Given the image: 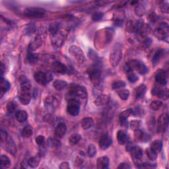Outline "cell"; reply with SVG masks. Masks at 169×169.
I'll use <instances>...</instances> for the list:
<instances>
[{
    "mask_svg": "<svg viewBox=\"0 0 169 169\" xmlns=\"http://www.w3.org/2000/svg\"><path fill=\"white\" fill-rule=\"evenodd\" d=\"M19 101L22 104L27 105L30 103L32 98V86L28 79L22 77L21 79V87L19 92Z\"/></svg>",
    "mask_w": 169,
    "mask_h": 169,
    "instance_id": "6da1fadb",
    "label": "cell"
},
{
    "mask_svg": "<svg viewBox=\"0 0 169 169\" xmlns=\"http://www.w3.org/2000/svg\"><path fill=\"white\" fill-rule=\"evenodd\" d=\"M88 73L92 84L96 87L100 86L102 81V63L100 60L95 61L94 65L89 68Z\"/></svg>",
    "mask_w": 169,
    "mask_h": 169,
    "instance_id": "7a4b0ae2",
    "label": "cell"
},
{
    "mask_svg": "<svg viewBox=\"0 0 169 169\" xmlns=\"http://www.w3.org/2000/svg\"><path fill=\"white\" fill-rule=\"evenodd\" d=\"M122 57V49L119 44H116L110 54V63L112 67L117 66Z\"/></svg>",
    "mask_w": 169,
    "mask_h": 169,
    "instance_id": "3957f363",
    "label": "cell"
},
{
    "mask_svg": "<svg viewBox=\"0 0 169 169\" xmlns=\"http://www.w3.org/2000/svg\"><path fill=\"white\" fill-rule=\"evenodd\" d=\"M67 32L65 31L60 30L57 32L50 35L52 45L55 48H60L63 44L66 38Z\"/></svg>",
    "mask_w": 169,
    "mask_h": 169,
    "instance_id": "277c9868",
    "label": "cell"
},
{
    "mask_svg": "<svg viewBox=\"0 0 169 169\" xmlns=\"http://www.w3.org/2000/svg\"><path fill=\"white\" fill-rule=\"evenodd\" d=\"M70 98H78L81 100H86L87 98V91L85 87L81 85H75L72 87L69 91Z\"/></svg>",
    "mask_w": 169,
    "mask_h": 169,
    "instance_id": "5b68a950",
    "label": "cell"
},
{
    "mask_svg": "<svg viewBox=\"0 0 169 169\" xmlns=\"http://www.w3.org/2000/svg\"><path fill=\"white\" fill-rule=\"evenodd\" d=\"M168 32L169 27L167 22H161L159 27L156 28L154 31L155 36L160 40H164L167 43L168 42Z\"/></svg>",
    "mask_w": 169,
    "mask_h": 169,
    "instance_id": "8992f818",
    "label": "cell"
},
{
    "mask_svg": "<svg viewBox=\"0 0 169 169\" xmlns=\"http://www.w3.org/2000/svg\"><path fill=\"white\" fill-rule=\"evenodd\" d=\"M46 14V10L41 7H27L24 11V15L28 18H42Z\"/></svg>",
    "mask_w": 169,
    "mask_h": 169,
    "instance_id": "52a82bcc",
    "label": "cell"
},
{
    "mask_svg": "<svg viewBox=\"0 0 169 169\" xmlns=\"http://www.w3.org/2000/svg\"><path fill=\"white\" fill-rule=\"evenodd\" d=\"M68 52L69 54L74 57L75 60L79 63L81 64L85 61V56L83 54V52L78 46L75 45L71 46L68 50Z\"/></svg>",
    "mask_w": 169,
    "mask_h": 169,
    "instance_id": "ba28073f",
    "label": "cell"
},
{
    "mask_svg": "<svg viewBox=\"0 0 169 169\" xmlns=\"http://www.w3.org/2000/svg\"><path fill=\"white\" fill-rule=\"evenodd\" d=\"M80 104L77 98H69L67 105V113L73 116H77L80 112Z\"/></svg>",
    "mask_w": 169,
    "mask_h": 169,
    "instance_id": "9c48e42d",
    "label": "cell"
},
{
    "mask_svg": "<svg viewBox=\"0 0 169 169\" xmlns=\"http://www.w3.org/2000/svg\"><path fill=\"white\" fill-rule=\"evenodd\" d=\"M34 78L38 83L42 85H46L50 82L53 79V76L50 72L44 73L42 72H37L34 73Z\"/></svg>",
    "mask_w": 169,
    "mask_h": 169,
    "instance_id": "30bf717a",
    "label": "cell"
},
{
    "mask_svg": "<svg viewBox=\"0 0 169 169\" xmlns=\"http://www.w3.org/2000/svg\"><path fill=\"white\" fill-rule=\"evenodd\" d=\"M169 118L167 114H162L160 116L157 122V132L159 133H165L168 126Z\"/></svg>",
    "mask_w": 169,
    "mask_h": 169,
    "instance_id": "8fae6325",
    "label": "cell"
},
{
    "mask_svg": "<svg viewBox=\"0 0 169 169\" xmlns=\"http://www.w3.org/2000/svg\"><path fill=\"white\" fill-rule=\"evenodd\" d=\"M44 103L45 108L49 112H54L58 107L57 99L54 96H48L46 97Z\"/></svg>",
    "mask_w": 169,
    "mask_h": 169,
    "instance_id": "7c38bea8",
    "label": "cell"
},
{
    "mask_svg": "<svg viewBox=\"0 0 169 169\" xmlns=\"http://www.w3.org/2000/svg\"><path fill=\"white\" fill-rule=\"evenodd\" d=\"M112 143V138L108 136V134L104 133L99 140V147L102 150H106L111 145Z\"/></svg>",
    "mask_w": 169,
    "mask_h": 169,
    "instance_id": "4fadbf2b",
    "label": "cell"
},
{
    "mask_svg": "<svg viewBox=\"0 0 169 169\" xmlns=\"http://www.w3.org/2000/svg\"><path fill=\"white\" fill-rule=\"evenodd\" d=\"M156 82L160 85H165L167 83V75L165 70L159 69L155 73V77Z\"/></svg>",
    "mask_w": 169,
    "mask_h": 169,
    "instance_id": "5bb4252c",
    "label": "cell"
},
{
    "mask_svg": "<svg viewBox=\"0 0 169 169\" xmlns=\"http://www.w3.org/2000/svg\"><path fill=\"white\" fill-rule=\"evenodd\" d=\"M3 143H5V147L8 152L12 155L15 156L17 153V147L15 144L14 141L11 137H8L6 141ZM2 143V144H3Z\"/></svg>",
    "mask_w": 169,
    "mask_h": 169,
    "instance_id": "9a60e30c",
    "label": "cell"
},
{
    "mask_svg": "<svg viewBox=\"0 0 169 169\" xmlns=\"http://www.w3.org/2000/svg\"><path fill=\"white\" fill-rule=\"evenodd\" d=\"M134 137H135L136 140L143 142H147L149 141L151 138L149 134L145 133L139 129L134 130Z\"/></svg>",
    "mask_w": 169,
    "mask_h": 169,
    "instance_id": "2e32d148",
    "label": "cell"
},
{
    "mask_svg": "<svg viewBox=\"0 0 169 169\" xmlns=\"http://www.w3.org/2000/svg\"><path fill=\"white\" fill-rule=\"evenodd\" d=\"M67 127L66 124L64 123H60L57 126L55 129L54 135L55 137L57 139H61L62 138L66 133Z\"/></svg>",
    "mask_w": 169,
    "mask_h": 169,
    "instance_id": "e0dca14e",
    "label": "cell"
},
{
    "mask_svg": "<svg viewBox=\"0 0 169 169\" xmlns=\"http://www.w3.org/2000/svg\"><path fill=\"white\" fill-rule=\"evenodd\" d=\"M53 71L59 74H65L67 72V67L63 63L60 62H56L52 65Z\"/></svg>",
    "mask_w": 169,
    "mask_h": 169,
    "instance_id": "ac0fdd59",
    "label": "cell"
},
{
    "mask_svg": "<svg viewBox=\"0 0 169 169\" xmlns=\"http://www.w3.org/2000/svg\"><path fill=\"white\" fill-rule=\"evenodd\" d=\"M130 152L134 161L140 160L143 155V151L142 148L138 146H136V145L132 149Z\"/></svg>",
    "mask_w": 169,
    "mask_h": 169,
    "instance_id": "d6986e66",
    "label": "cell"
},
{
    "mask_svg": "<svg viewBox=\"0 0 169 169\" xmlns=\"http://www.w3.org/2000/svg\"><path fill=\"white\" fill-rule=\"evenodd\" d=\"M110 98L107 95H101L97 97L95 101L94 102L95 104L97 107H101V106H105L109 103Z\"/></svg>",
    "mask_w": 169,
    "mask_h": 169,
    "instance_id": "ffe728a7",
    "label": "cell"
},
{
    "mask_svg": "<svg viewBox=\"0 0 169 169\" xmlns=\"http://www.w3.org/2000/svg\"><path fill=\"white\" fill-rule=\"evenodd\" d=\"M126 13L123 10H119L116 11L113 15V21L116 25H121L124 22Z\"/></svg>",
    "mask_w": 169,
    "mask_h": 169,
    "instance_id": "44dd1931",
    "label": "cell"
},
{
    "mask_svg": "<svg viewBox=\"0 0 169 169\" xmlns=\"http://www.w3.org/2000/svg\"><path fill=\"white\" fill-rule=\"evenodd\" d=\"M109 159L107 156L101 157L97 161V166L98 169H104L108 168L109 165Z\"/></svg>",
    "mask_w": 169,
    "mask_h": 169,
    "instance_id": "7402d4cb",
    "label": "cell"
},
{
    "mask_svg": "<svg viewBox=\"0 0 169 169\" xmlns=\"http://www.w3.org/2000/svg\"><path fill=\"white\" fill-rule=\"evenodd\" d=\"M132 112H133V109L130 108V109H127L126 110H124V111H123L120 114L119 120H120V124L122 126H124V125L126 124L127 118H129V116L132 114Z\"/></svg>",
    "mask_w": 169,
    "mask_h": 169,
    "instance_id": "603a6c76",
    "label": "cell"
},
{
    "mask_svg": "<svg viewBox=\"0 0 169 169\" xmlns=\"http://www.w3.org/2000/svg\"><path fill=\"white\" fill-rule=\"evenodd\" d=\"M165 55V50L163 49H159L157 50L155 53L154 54V56L153 57V65L154 66H156L157 64L159 63V62L161 61V60L162 59V57H163V56Z\"/></svg>",
    "mask_w": 169,
    "mask_h": 169,
    "instance_id": "cb8c5ba5",
    "label": "cell"
},
{
    "mask_svg": "<svg viewBox=\"0 0 169 169\" xmlns=\"http://www.w3.org/2000/svg\"><path fill=\"white\" fill-rule=\"evenodd\" d=\"M42 39L41 38V37H36L35 39H34L33 41L31 42V44H29L28 51H31V52L34 51L37 48H38V47H40V46L42 45Z\"/></svg>",
    "mask_w": 169,
    "mask_h": 169,
    "instance_id": "d4e9b609",
    "label": "cell"
},
{
    "mask_svg": "<svg viewBox=\"0 0 169 169\" xmlns=\"http://www.w3.org/2000/svg\"><path fill=\"white\" fill-rule=\"evenodd\" d=\"M147 91V87L144 84H141L135 89V95L137 99L142 98L144 97Z\"/></svg>",
    "mask_w": 169,
    "mask_h": 169,
    "instance_id": "484cf974",
    "label": "cell"
},
{
    "mask_svg": "<svg viewBox=\"0 0 169 169\" xmlns=\"http://www.w3.org/2000/svg\"><path fill=\"white\" fill-rule=\"evenodd\" d=\"M11 87V85L9 81L6 79H3V77L1 78V83H0V90H1V95L2 97L4 93L7 92Z\"/></svg>",
    "mask_w": 169,
    "mask_h": 169,
    "instance_id": "4316f807",
    "label": "cell"
},
{
    "mask_svg": "<svg viewBox=\"0 0 169 169\" xmlns=\"http://www.w3.org/2000/svg\"><path fill=\"white\" fill-rule=\"evenodd\" d=\"M15 118L20 123H22L28 119V114L25 110H19L16 112Z\"/></svg>",
    "mask_w": 169,
    "mask_h": 169,
    "instance_id": "83f0119b",
    "label": "cell"
},
{
    "mask_svg": "<svg viewBox=\"0 0 169 169\" xmlns=\"http://www.w3.org/2000/svg\"><path fill=\"white\" fill-rule=\"evenodd\" d=\"M93 125H94V121L91 118H85L81 121V126L85 130L90 129Z\"/></svg>",
    "mask_w": 169,
    "mask_h": 169,
    "instance_id": "f1b7e54d",
    "label": "cell"
},
{
    "mask_svg": "<svg viewBox=\"0 0 169 169\" xmlns=\"http://www.w3.org/2000/svg\"><path fill=\"white\" fill-rule=\"evenodd\" d=\"M117 139L120 145H124L127 142V135L123 130H119L117 133Z\"/></svg>",
    "mask_w": 169,
    "mask_h": 169,
    "instance_id": "f546056e",
    "label": "cell"
},
{
    "mask_svg": "<svg viewBox=\"0 0 169 169\" xmlns=\"http://www.w3.org/2000/svg\"><path fill=\"white\" fill-rule=\"evenodd\" d=\"M67 83L66 81L63 80H56L53 83V87L57 91H62L67 87Z\"/></svg>",
    "mask_w": 169,
    "mask_h": 169,
    "instance_id": "4dcf8cb0",
    "label": "cell"
},
{
    "mask_svg": "<svg viewBox=\"0 0 169 169\" xmlns=\"http://www.w3.org/2000/svg\"><path fill=\"white\" fill-rule=\"evenodd\" d=\"M33 133V130L32 127L31 126H26L24 128H23L22 132H21V135L23 137L25 138H28L30 137Z\"/></svg>",
    "mask_w": 169,
    "mask_h": 169,
    "instance_id": "1f68e13d",
    "label": "cell"
},
{
    "mask_svg": "<svg viewBox=\"0 0 169 169\" xmlns=\"http://www.w3.org/2000/svg\"><path fill=\"white\" fill-rule=\"evenodd\" d=\"M27 59L29 63L31 64V65H33V64H35L38 62V57L37 54L32 53V52L28 51Z\"/></svg>",
    "mask_w": 169,
    "mask_h": 169,
    "instance_id": "d6a6232c",
    "label": "cell"
},
{
    "mask_svg": "<svg viewBox=\"0 0 169 169\" xmlns=\"http://www.w3.org/2000/svg\"><path fill=\"white\" fill-rule=\"evenodd\" d=\"M150 147L157 153L160 152L162 147V143L161 140H158V139H157V140H155L151 143Z\"/></svg>",
    "mask_w": 169,
    "mask_h": 169,
    "instance_id": "836d02e7",
    "label": "cell"
},
{
    "mask_svg": "<svg viewBox=\"0 0 169 169\" xmlns=\"http://www.w3.org/2000/svg\"><path fill=\"white\" fill-rule=\"evenodd\" d=\"M81 136L79 133H73L69 137V142L72 145H75L78 144V143L81 141Z\"/></svg>",
    "mask_w": 169,
    "mask_h": 169,
    "instance_id": "e575fe53",
    "label": "cell"
},
{
    "mask_svg": "<svg viewBox=\"0 0 169 169\" xmlns=\"http://www.w3.org/2000/svg\"><path fill=\"white\" fill-rule=\"evenodd\" d=\"M1 168H7L11 165V161L7 155H2L1 156Z\"/></svg>",
    "mask_w": 169,
    "mask_h": 169,
    "instance_id": "d590c367",
    "label": "cell"
},
{
    "mask_svg": "<svg viewBox=\"0 0 169 169\" xmlns=\"http://www.w3.org/2000/svg\"><path fill=\"white\" fill-rule=\"evenodd\" d=\"M40 162V159L38 157H32L28 159L27 161V164L31 168H37Z\"/></svg>",
    "mask_w": 169,
    "mask_h": 169,
    "instance_id": "8d00e7d4",
    "label": "cell"
},
{
    "mask_svg": "<svg viewBox=\"0 0 169 169\" xmlns=\"http://www.w3.org/2000/svg\"><path fill=\"white\" fill-rule=\"evenodd\" d=\"M48 30H49V32L50 33V35H52V34H54L57 32L58 31H59L60 30V23L59 22H57L52 23V24L49 27Z\"/></svg>",
    "mask_w": 169,
    "mask_h": 169,
    "instance_id": "74e56055",
    "label": "cell"
},
{
    "mask_svg": "<svg viewBox=\"0 0 169 169\" xmlns=\"http://www.w3.org/2000/svg\"><path fill=\"white\" fill-rule=\"evenodd\" d=\"M145 12H146V9H145L144 5L142 4L136 5V7L135 8V13L136 15L142 17L145 14Z\"/></svg>",
    "mask_w": 169,
    "mask_h": 169,
    "instance_id": "f35d334b",
    "label": "cell"
},
{
    "mask_svg": "<svg viewBox=\"0 0 169 169\" xmlns=\"http://www.w3.org/2000/svg\"><path fill=\"white\" fill-rule=\"evenodd\" d=\"M145 153L149 160L151 161H155L157 158V153L155 152L154 150H153L151 147L146 149L145 150Z\"/></svg>",
    "mask_w": 169,
    "mask_h": 169,
    "instance_id": "ab89813d",
    "label": "cell"
},
{
    "mask_svg": "<svg viewBox=\"0 0 169 169\" xmlns=\"http://www.w3.org/2000/svg\"><path fill=\"white\" fill-rule=\"evenodd\" d=\"M130 91L127 89H122L118 91V95L123 101H126L130 97Z\"/></svg>",
    "mask_w": 169,
    "mask_h": 169,
    "instance_id": "60d3db41",
    "label": "cell"
},
{
    "mask_svg": "<svg viewBox=\"0 0 169 169\" xmlns=\"http://www.w3.org/2000/svg\"><path fill=\"white\" fill-rule=\"evenodd\" d=\"M157 96L159 97L160 98L164 99V100H167V99L168 98V91L167 89H161L159 90L158 92H157Z\"/></svg>",
    "mask_w": 169,
    "mask_h": 169,
    "instance_id": "b9f144b4",
    "label": "cell"
},
{
    "mask_svg": "<svg viewBox=\"0 0 169 169\" xmlns=\"http://www.w3.org/2000/svg\"><path fill=\"white\" fill-rule=\"evenodd\" d=\"M126 86V83L123 81H116L112 85V88L114 90H118L124 88Z\"/></svg>",
    "mask_w": 169,
    "mask_h": 169,
    "instance_id": "7bdbcfd3",
    "label": "cell"
},
{
    "mask_svg": "<svg viewBox=\"0 0 169 169\" xmlns=\"http://www.w3.org/2000/svg\"><path fill=\"white\" fill-rule=\"evenodd\" d=\"M162 103L161 101H153L151 102L149 107L152 110H155V111H156V110H159L161 107H162Z\"/></svg>",
    "mask_w": 169,
    "mask_h": 169,
    "instance_id": "ee69618b",
    "label": "cell"
},
{
    "mask_svg": "<svg viewBox=\"0 0 169 169\" xmlns=\"http://www.w3.org/2000/svg\"><path fill=\"white\" fill-rule=\"evenodd\" d=\"M127 78L130 83H136L139 79L137 75L132 72L127 73Z\"/></svg>",
    "mask_w": 169,
    "mask_h": 169,
    "instance_id": "f6af8a7d",
    "label": "cell"
},
{
    "mask_svg": "<svg viewBox=\"0 0 169 169\" xmlns=\"http://www.w3.org/2000/svg\"><path fill=\"white\" fill-rule=\"evenodd\" d=\"M17 108V104L15 103L14 102H9L7 103V111L9 114H12L15 111L16 108Z\"/></svg>",
    "mask_w": 169,
    "mask_h": 169,
    "instance_id": "bcb514c9",
    "label": "cell"
},
{
    "mask_svg": "<svg viewBox=\"0 0 169 169\" xmlns=\"http://www.w3.org/2000/svg\"><path fill=\"white\" fill-rule=\"evenodd\" d=\"M87 153L90 157H95L97 154V149L94 145L91 144L88 146V149H87Z\"/></svg>",
    "mask_w": 169,
    "mask_h": 169,
    "instance_id": "7dc6e473",
    "label": "cell"
},
{
    "mask_svg": "<svg viewBox=\"0 0 169 169\" xmlns=\"http://www.w3.org/2000/svg\"><path fill=\"white\" fill-rule=\"evenodd\" d=\"M104 14L102 12H96L92 16V19L95 22L101 21L103 18Z\"/></svg>",
    "mask_w": 169,
    "mask_h": 169,
    "instance_id": "c3c4849f",
    "label": "cell"
},
{
    "mask_svg": "<svg viewBox=\"0 0 169 169\" xmlns=\"http://www.w3.org/2000/svg\"><path fill=\"white\" fill-rule=\"evenodd\" d=\"M126 30L128 31V32H135V24L132 22V21H128L127 23Z\"/></svg>",
    "mask_w": 169,
    "mask_h": 169,
    "instance_id": "681fc988",
    "label": "cell"
},
{
    "mask_svg": "<svg viewBox=\"0 0 169 169\" xmlns=\"http://www.w3.org/2000/svg\"><path fill=\"white\" fill-rule=\"evenodd\" d=\"M35 141L39 146H44L45 144V137L43 136H38L36 137Z\"/></svg>",
    "mask_w": 169,
    "mask_h": 169,
    "instance_id": "f907efd6",
    "label": "cell"
},
{
    "mask_svg": "<svg viewBox=\"0 0 169 169\" xmlns=\"http://www.w3.org/2000/svg\"><path fill=\"white\" fill-rule=\"evenodd\" d=\"M169 5L168 3L167 2H162V3L161 5L160 6V9L161 11H162V13H168V10H169Z\"/></svg>",
    "mask_w": 169,
    "mask_h": 169,
    "instance_id": "816d5d0a",
    "label": "cell"
},
{
    "mask_svg": "<svg viewBox=\"0 0 169 169\" xmlns=\"http://www.w3.org/2000/svg\"><path fill=\"white\" fill-rule=\"evenodd\" d=\"M139 125H140V122L137 120H133L130 122V127L133 130H136L138 129Z\"/></svg>",
    "mask_w": 169,
    "mask_h": 169,
    "instance_id": "f5cc1de1",
    "label": "cell"
},
{
    "mask_svg": "<svg viewBox=\"0 0 169 169\" xmlns=\"http://www.w3.org/2000/svg\"><path fill=\"white\" fill-rule=\"evenodd\" d=\"M151 42H152V40H151V38H147L145 39L142 43V46L143 47V48H149L150 45L151 44Z\"/></svg>",
    "mask_w": 169,
    "mask_h": 169,
    "instance_id": "db71d44e",
    "label": "cell"
},
{
    "mask_svg": "<svg viewBox=\"0 0 169 169\" xmlns=\"http://www.w3.org/2000/svg\"><path fill=\"white\" fill-rule=\"evenodd\" d=\"M8 137H8L7 133L5 131L2 130V131H1V142H2V143H3L5 141H6Z\"/></svg>",
    "mask_w": 169,
    "mask_h": 169,
    "instance_id": "11a10c76",
    "label": "cell"
},
{
    "mask_svg": "<svg viewBox=\"0 0 169 169\" xmlns=\"http://www.w3.org/2000/svg\"><path fill=\"white\" fill-rule=\"evenodd\" d=\"M148 19H149V20L151 22H156L157 20V15H156L154 12H151V13L149 14Z\"/></svg>",
    "mask_w": 169,
    "mask_h": 169,
    "instance_id": "9f6ffc18",
    "label": "cell"
},
{
    "mask_svg": "<svg viewBox=\"0 0 169 169\" xmlns=\"http://www.w3.org/2000/svg\"><path fill=\"white\" fill-rule=\"evenodd\" d=\"M130 168H131L130 165L126 162L121 163V164H120V165L118 167V169H129Z\"/></svg>",
    "mask_w": 169,
    "mask_h": 169,
    "instance_id": "6f0895ef",
    "label": "cell"
},
{
    "mask_svg": "<svg viewBox=\"0 0 169 169\" xmlns=\"http://www.w3.org/2000/svg\"><path fill=\"white\" fill-rule=\"evenodd\" d=\"M109 3H110V2H107V1H96V2H95V3L97 5V6H99V7L105 6V5H107Z\"/></svg>",
    "mask_w": 169,
    "mask_h": 169,
    "instance_id": "680465c9",
    "label": "cell"
},
{
    "mask_svg": "<svg viewBox=\"0 0 169 169\" xmlns=\"http://www.w3.org/2000/svg\"><path fill=\"white\" fill-rule=\"evenodd\" d=\"M59 168L60 169H69L70 167H69V165L68 162H62L61 164H60Z\"/></svg>",
    "mask_w": 169,
    "mask_h": 169,
    "instance_id": "91938a15",
    "label": "cell"
},
{
    "mask_svg": "<svg viewBox=\"0 0 169 169\" xmlns=\"http://www.w3.org/2000/svg\"><path fill=\"white\" fill-rule=\"evenodd\" d=\"M134 146H135V145H134L132 143H129L127 145V146H126V151H128V152H130V151L132 150V149Z\"/></svg>",
    "mask_w": 169,
    "mask_h": 169,
    "instance_id": "94428289",
    "label": "cell"
},
{
    "mask_svg": "<svg viewBox=\"0 0 169 169\" xmlns=\"http://www.w3.org/2000/svg\"><path fill=\"white\" fill-rule=\"evenodd\" d=\"M5 69V67L4 66V64H3V63H2V75H3V74Z\"/></svg>",
    "mask_w": 169,
    "mask_h": 169,
    "instance_id": "6125c7cd",
    "label": "cell"
}]
</instances>
